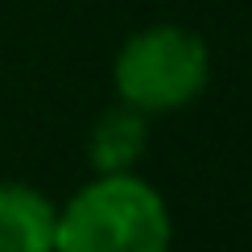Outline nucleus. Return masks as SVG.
I'll use <instances>...</instances> for the list:
<instances>
[{
  "label": "nucleus",
  "instance_id": "obj_5",
  "mask_svg": "<svg viewBox=\"0 0 252 252\" xmlns=\"http://www.w3.org/2000/svg\"><path fill=\"white\" fill-rule=\"evenodd\" d=\"M0 252H4V248H0Z\"/></svg>",
  "mask_w": 252,
  "mask_h": 252
},
{
  "label": "nucleus",
  "instance_id": "obj_3",
  "mask_svg": "<svg viewBox=\"0 0 252 252\" xmlns=\"http://www.w3.org/2000/svg\"><path fill=\"white\" fill-rule=\"evenodd\" d=\"M58 207L37 186L0 182V248L4 252H54Z\"/></svg>",
  "mask_w": 252,
  "mask_h": 252
},
{
  "label": "nucleus",
  "instance_id": "obj_1",
  "mask_svg": "<svg viewBox=\"0 0 252 252\" xmlns=\"http://www.w3.org/2000/svg\"><path fill=\"white\" fill-rule=\"evenodd\" d=\"M170 211L145 178L99 174L58 207L54 252H170Z\"/></svg>",
  "mask_w": 252,
  "mask_h": 252
},
{
  "label": "nucleus",
  "instance_id": "obj_4",
  "mask_svg": "<svg viewBox=\"0 0 252 252\" xmlns=\"http://www.w3.org/2000/svg\"><path fill=\"white\" fill-rule=\"evenodd\" d=\"M149 149V120L136 108H112L87 136V157L95 174H128Z\"/></svg>",
  "mask_w": 252,
  "mask_h": 252
},
{
  "label": "nucleus",
  "instance_id": "obj_2",
  "mask_svg": "<svg viewBox=\"0 0 252 252\" xmlns=\"http://www.w3.org/2000/svg\"><path fill=\"white\" fill-rule=\"evenodd\" d=\"M112 79L128 108L145 116L174 112L203 95L211 79V50L182 25H153L120 46Z\"/></svg>",
  "mask_w": 252,
  "mask_h": 252
}]
</instances>
